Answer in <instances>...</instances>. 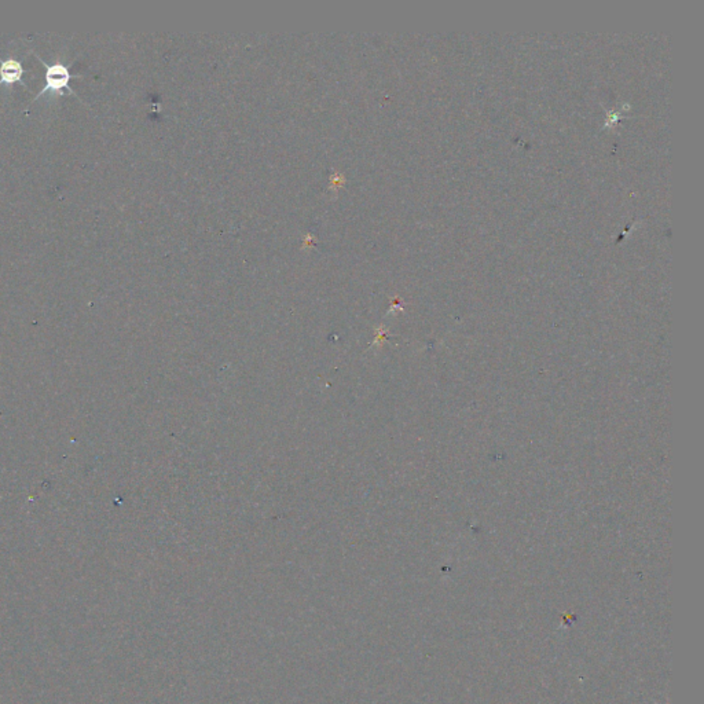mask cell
<instances>
[{"label": "cell", "instance_id": "obj_2", "mask_svg": "<svg viewBox=\"0 0 704 704\" xmlns=\"http://www.w3.org/2000/svg\"><path fill=\"white\" fill-rule=\"evenodd\" d=\"M26 70L21 62L13 58L0 59V84H14L22 82V75ZM24 83V82H22Z\"/></svg>", "mask_w": 704, "mask_h": 704}, {"label": "cell", "instance_id": "obj_1", "mask_svg": "<svg viewBox=\"0 0 704 704\" xmlns=\"http://www.w3.org/2000/svg\"><path fill=\"white\" fill-rule=\"evenodd\" d=\"M36 56L40 59V62L45 65V69H46V77H45L46 83H45L43 90L36 95V100L49 91L59 94V95H63L65 90H68L69 93H73V90L69 87V82L72 79V75L63 63L55 62L52 65H47L39 55H36Z\"/></svg>", "mask_w": 704, "mask_h": 704}]
</instances>
